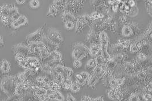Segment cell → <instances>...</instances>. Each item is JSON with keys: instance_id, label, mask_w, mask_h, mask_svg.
<instances>
[{"instance_id": "1", "label": "cell", "mask_w": 152, "mask_h": 101, "mask_svg": "<svg viewBox=\"0 0 152 101\" xmlns=\"http://www.w3.org/2000/svg\"><path fill=\"white\" fill-rule=\"evenodd\" d=\"M99 39L100 42V48L102 55L108 60L110 59L109 55L108 53V46L109 43V39L107 34L103 31L99 34Z\"/></svg>"}, {"instance_id": "2", "label": "cell", "mask_w": 152, "mask_h": 101, "mask_svg": "<svg viewBox=\"0 0 152 101\" xmlns=\"http://www.w3.org/2000/svg\"><path fill=\"white\" fill-rule=\"evenodd\" d=\"M47 38L54 43L59 46L63 42L62 34L56 29L49 28L47 32Z\"/></svg>"}, {"instance_id": "3", "label": "cell", "mask_w": 152, "mask_h": 101, "mask_svg": "<svg viewBox=\"0 0 152 101\" xmlns=\"http://www.w3.org/2000/svg\"><path fill=\"white\" fill-rule=\"evenodd\" d=\"M42 41L43 43L45 45V46L47 48V49L49 50V51H51V52L56 50V49L59 47L58 45L54 43V42L51 41L47 38V37L46 36H42Z\"/></svg>"}, {"instance_id": "4", "label": "cell", "mask_w": 152, "mask_h": 101, "mask_svg": "<svg viewBox=\"0 0 152 101\" xmlns=\"http://www.w3.org/2000/svg\"><path fill=\"white\" fill-rule=\"evenodd\" d=\"M42 30L39 29L35 32L27 36L26 39L29 42H39V40L42 39Z\"/></svg>"}, {"instance_id": "5", "label": "cell", "mask_w": 152, "mask_h": 101, "mask_svg": "<svg viewBox=\"0 0 152 101\" xmlns=\"http://www.w3.org/2000/svg\"><path fill=\"white\" fill-rule=\"evenodd\" d=\"M28 20L27 18L25 15H21V17L18 18L16 21H14L11 23V25L14 28H17L22 25H27Z\"/></svg>"}, {"instance_id": "6", "label": "cell", "mask_w": 152, "mask_h": 101, "mask_svg": "<svg viewBox=\"0 0 152 101\" xmlns=\"http://www.w3.org/2000/svg\"><path fill=\"white\" fill-rule=\"evenodd\" d=\"M14 51H16L18 54H20L22 55H26L29 53L30 50L29 49L27 46L24 44H18L16 46H14Z\"/></svg>"}, {"instance_id": "7", "label": "cell", "mask_w": 152, "mask_h": 101, "mask_svg": "<svg viewBox=\"0 0 152 101\" xmlns=\"http://www.w3.org/2000/svg\"><path fill=\"white\" fill-rule=\"evenodd\" d=\"M89 50H90V54L92 57H98V56H99L100 55H99L100 53L102 55L101 52L100 46L97 45V44H95V43L92 44L91 45V46H90Z\"/></svg>"}, {"instance_id": "8", "label": "cell", "mask_w": 152, "mask_h": 101, "mask_svg": "<svg viewBox=\"0 0 152 101\" xmlns=\"http://www.w3.org/2000/svg\"><path fill=\"white\" fill-rule=\"evenodd\" d=\"M62 18L64 22H74L76 18L75 16L73 15V14L72 13L71 11L66 10L64 11L62 14Z\"/></svg>"}, {"instance_id": "9", "label": "cell", "mask_w": 152, "mask_h": 101, "mask_svg": "<svg viewBox=\"0 0 152 101\" xmlns=\"http://www.w3.org/2000/svg\"><path fill=\"white\" fill-rule=\"evenodd\" d=\"M48 98L50 100H53V101H64V97L63 95L59 91H56L52 94H50V95H49Z\"/></svg>"}, {"instance_id": "10", "label": "cell", "mask_w": 152, "mask_h": 101, "mask_svg": "<svg viewBox=\"0 0 152 101\" xmlns=\"http://www.w3.org/2000/svg\"><path fill=\"white\" fill-rule=\"evenodd\" d=\"M72 58L74 59V60H81V59L85 58L87 55L84 53L83 52L79 50V49L74 48L72 53Z\"/></svg>"}, {"instance_id": "11", "label": "cell", "mask_w": 152, "mask_h": 101, "mask_svg": "<svg viewBox=\"0 0 152 101\" xmlns=\"http://www.w3.org/2000/svg\"><path fill=\"white\" fill-rule=\"evenodd\" d=\"M100 79V77L98 75L92 73V75L90 76L89 79L87 81V84L90 87L93 88L95 86V85L97 84V83Z\"/></svg>"}, {"instance_id": "12", "label": "cell", "mask_w": 152, "mask_h": 101, "mask_svg": "<svg viewBox=\"0 0 152 101\" xmlns=\"http://www.w3.org/2000/svg\"><path fill=\"white\" fill-rule=\"evenodd\" d=\"M74 48L78 49L87 55L90 54V50L87 46L82 43H77L74 45Z\"/></svg>"}, {"instance_id": "13", "label": "cell", "mask_w": 152, "mask_h": 101, "mask_svg": "<svg viewBox=\"0 0 152 101\" xmlns=\"http://www.w3.org/2000/svg\"><path fill=\"white\" fill-rule=\"evenodd\" d=\"M0 67L2 72H4V73L8 72L10 68L9 62L7 61L6 60H3V61L1 63V65H0Z\"/></svg>"}, {"instance_id": "14", "label": "cell", "mask_w": 152, "mask_h": 101, "mask_svg": "<svg viewBox=\"0 0 152 101\" xmlns=\"http://www.w3.org/2000/svg\"><path fill=\"white\" fill-rule=\"evenodd\" d=\"M86 25H87V23L83 20L82 18L78 19L76 21V32L79 33Z\"/></svg>"}, {"instance_id": "15", "label": "cell", "mask_w": 152, "mask_h": 101, "mask_svg": "<svg viewBox=\"0 0 152 101\" xmlns=\"http://www.w3.org/2000/svg\"><path fill=\"white\" fill-rule=\"evenodd\" d=\"M121 33L123 36L127 37L132 35V34L133 33V31L129 25H125L123 27L122 29Z\"/></svg>"}, {"instance_id": "16", "label": "cell", "mask_w": 152, "mask_h": 101, "mask_svg": "<svg viewBox=\"0 0 152 101\" xmlns=\"http://www.w3.org/2000/svg\"><path fill=\"white\" fill-rule=\"evenodd\" d=\"M63 1H54L53 3V5L58 10H62L66 8V2Z\"/></svg>"}, {"instance_id": "17", "label": "cell", "mask_w": 152, "mask_h": 101, "mask_svg": "<svg viewBox=\"0 0 152 101\" xmlns=\"http://www.w3.org/2000/svg\"><path fill=\"white\" fill-rule=\"evenodd\" d=\"M96 65L99 66H102L104 65H106L107 62V60L103 56V55H99L96 57L95 59Z\"/></svg>"}, {"instance_id": "18", "label": "cell", "mask_w": 152, "mask_h": 101, "mask_svg": "<svg viewBox=\"0 0 152 101\" xmlns=\"http://www.w3.org/2000/svg\"><path fill=\"white\" fill-rule=\"evenodd\" d=\"M58 9L56 8L53 5H51L50 6V8H49V13L47 14V16L48 17L50 16L51 17H55L56 15V14H58Z\"/></svg>"}, {"instance_id": "19", "label": "cell", "mask_w": 152, "mask_h": 101, "mask_svg": "<svg viewBox=\"0 0 152 101\" xmlns=\"http://www.w3.org/2000/svg\"><path fill=\"white\" fill-rule=\"evenodd\" d=\"M65 81L64 76L62 74H57L55 76V81H56L57 83L59 85H62Z\"/></svg>"}, {"instance_id": "20", "label": "cell", "mask_w": 152, "mask_h": 101, "mask_svg": "<svg viewBox=\"0 0 152 101\" xmlns=\"http://www.w3.org/2000/svg\"><path fill=\"white\" fill-rule=\"evenodd\" d=\"M124 55L123 54H121V53H119V54H117L116 55L113 56L112 58H111L110 57V59L115 61L116 62H121L123 59H124Z\"/></svg>"}, {"instance_id": "21", "label": "cell", "mask_w": 152, "mask_h": 101, "mask_svg": "<svg viewBox=\"0 0 152 101\" xmlns=\"http://www.w3.org/2000/svg\"><path fill=\"white\" fill-rule=\"evenodd\" d=\"M116 65L117 63L115 61L111 59L108 60L106 63V66L107 69H112L116 66Z\"/></svg>"}, {"instance_id": "22", "label": "cell", "mask_w": 152, "mask_h": 101, "mask_svg": "<svg viewBox=\"0 0 152 101\" xmlns=\"http://www.w3.org/2000/svg\"><path fill=\"white\" fill-rule=\"evenodd\" d=\"M61 88V85L59 84L58 83H57L56 81H53V84L51 85V86L50 87V90L52 92H55L56 91H58V89H60Z\"/></svg>"}, {"instance_id": "23", "label": "cell", "mask_w": 152, "mask_h": 101, "mask_svg": "<svg viewBox=\"0 0 152 101\" xmlns=\"http://www.w3.org/2000/svg\"><path fill=\"white\" fill-rule=\"evenodd\" d=\"M70 89H71L72 92H73L74 93H78V92H79V90L81 89L79 85L75 83H72L70 85Z\"/></svg>"}, {"instance_id": "24", "label": "cell", "mask_w": 152, "mask_h": 101, "mask_svg": "<svg viewBox=\"0 0 152 101\" xmlns=\"http://www.w3.org/2000/svg\"><path fill=\"white\" fill-rule=\"evenodd\" d=\"M36 94L38 96H40V97L45 96V95L47 94V90L43 88H38L36 89Z\"/></svg>"}, {"instance_id": "25", "label": "cell", "mask_w": 152, "mask_h": 101, "mask_svg": "<svg viewBox=\"0 0 152 101\" xmlns=\"http://www.w3.org/2000/svg\"><path fill=\"white\" fill-rule=\"evenodd\" d=\"M40 5V2L38 0H32L30 2V6L33 8H39Z\"/></svg>"}, {"instance_id": "26", "label": "cell", "mask_w": 152, "mask_h": 101, "mask_svg": "<svg viewBox=\"0 0 152 101\" xmlns=\"http://www.w3.org/2000/svg\"><path fill=\"white\" fill-rule=\"evenodd\" d=\"M64 67L62 65H57L56 66L55 68H54V69H55V72H56V74H62L63 75V72H64Z\"/></svg>"}, {"instance_id": "27", "label": "cell", "mask_w": 152, "mask_h": 101, "mask_svg": "<svg viewBox=\"0 0 152 101\" xmlns=\"http://www.w3.org/2000/svg\"><path fill=\"white\" fill-rule=\"evenodd\" d=\"M87 67L88 68L95 67L96 66V63L95 61V59H91L88 61L87 63Z\"/></svg>"}, {"instance_id": "28", "label": "cell", "mask_w": 152, "mask_h": 101, "mask_svg": "<svg viewBox=\"0 0 152 101\" xmlns=\"http://www.w3.org/2000/svg\"><path fill=\"white\" fill-rule=\"evenodd\" d=\"M64 27L67 30H72L75 27V25L72 22H66L64 23Z\"/></svg>"}, {"instance_id": "29", "label": "cell", "mask_w": 152, "mask_h": 101, "mask_svg": "<svg viewBox=\"0 0 152 101\" xmlns=\"http://www.w3.org/2000/svg\"><path fill=\"white\" fill-rule=\"evenodd\" d=\"M1 22L3 23L4 25H8L11 22L10 19L9 17H1Z\"/></svg>"}, {"instance_id": "30", "label": "cell", "mask_w": 152, "mask_h": 101, "mask_svg": "<svg viewBox=\"0 0 152 101\" xmlns=\"http://www.w3.org/2000/svg\"><path fill=\"white\" fill-rule=\"evenodd\" d=\"M80 74L82 77V79L87 82L90 78V74L87 72H81Z\"/></svg>"}, {"instance_id": "31", "label": "cell", "mask_w": 152, "mask_h": 101, "mask_svg": "<svg viewBox=\"0 0 152 101\" xmlns=\"http://www.w3.org/2000/svg\"><path fill=\"white\" fill-rule=\"evenodd\" d=\"M17 13H18V10L17 7H16V6L10 7V16L9 17H11V16L17 14Z\"/></svg>"}, {"instance_id": "32", "label": "cell", "mask_w": 152, "mask_h": 101, "mask_svg": "<svg viewBox=\"0 0 152 101\" xmlns=\"http://www.w3.org/2000/svg\"><path fill=\"white\" fill-rule=\"evenodd\" d=\"M137 75L139 78L141 79H144L146 77V73L143 70H140L137 72Z\"/></svg>"}, {"instance_id": "33", "label": "cell", "mask_w": 152, "mask_h": 101, "mask_svg": "<svg viewBox=\"0 0 152 101\" xmlns=\"http://www.w3.org/2000/svg\"><path fill=\"white\" fill-rule=\"evenodd\" d=\"M73 66L74 67L76 68H81L82 66V63L81 62V60H74V62L73 63Z\"/></svg>"}, {"instance_id": "34", "label": "cell", "mask_w": 152, "mask_h": 101, "mask_svg": "<svg viewBox=\"0 0 152 101\" xmlns=\"http://www.w3.org/2000/svg\"><path fill=\"white\" fill-rule=\"evenodd\" d=\"M138 51V48H137L136 44L132 43V44L131 45V46H130V51H131L132 53H137Z\"/></svg>"}, {"instance_id": "35", "label": "cell", "mask_w": 152, "mask_h": 101, "mask_svg": "<svg viewBox=\"0 0 152 101\" xmlns=\"http://www.w3.org/2000/svg\"><path fill=\"white\" fill-rule=\"evenodd\" d=\"M20 17H21V14H20L19 13H17V14H14V15H13L9 17H10L11 22H14V21L17 20Z\"/></svg>"}, {"instance_id": "36", "label": "cell", "mask_w": 152, "mask_h": 101, "mask_svg": "<svg viewBox=\"0 0 152 101\" xmlns=\"http://www.w3.org/2000/svg\"><path fill=\"white\" fill-rule=\"evenodd\" d=\"M71 84V83H69V82H67V81H64V82L62 84V88H64V89H66V90L70 89Z\"/></svg>"}, {"instance_id": "37", "label": "cell", "mask_w": 152, "mask_h": 101, "mask_svg": "<svg viewBox=\"0 0 152 101\" xmlns=\"http://www.w3.org/2000/svg\"><path fill=\"white\" fill-rule=\"evenodd\" d=\"M119 1H115V3L112 5V10H113V11L116 12L117 9L118 8V5H119Z\"/></svg>"}, {"instance_id": "38", "label": "cell", "mask_w": 152, "mask_h": 101, "mask_svg": "<svg viewBox=\"0 0 152 101\" xmlns=\"http://www.w3.org/2000/svg\"><path fill=\"white\" fill-rule=\"evenodd\" d=\"M109 84H110V85H111V86H112V87H113V88L116 87L117 86V85L116 80L115 79H111L109 80Z\"/></svg>"}, {"instance_id": "39", "label": "cell", "mask_w": 152, "mask_h": 101, "mask_svg": "<svg viewBox=\"0 0 152 101\" xmlns=\"http://www.w3.org/2000/svg\"><path fill=\"white\" fill-rule=\"evenodd\" d=\"M66 101H76V98L72 95L71 94H68L67 98H66Z\"/></svg>"}, {"instance_id": "40", "label": "cell", "mask_w": 152, "mask_h": 101, "mask_svg": "<svg viewBox=\"0 0 152 101\" xmlns=\"http://www.w3.org/2000/svg\"><path fill=\"white\" fill-rule=\"evenodd\" d=\"M138 58L141 61H145L146 59V57L145 56V54H143V53H140L138 55Z\"/></svg>"}, {"instance_id": "41", "label": "cell", "mask_w": 152, "mask_h": 101, "mask_svg": "<svg viewBox=\"0 0 152 101\" xmlns=\"http://www.w3.org/2000/svg\"><path fill=\"white\" fill-rule=\"evenodd\" d=\"M90 17L92 18V20H96L98 19V12H94L92 13Z\"/></svg>"}, {"instance_id": "42", "label": "cell", "mask_w": 152, "mask_h": 101, "mask_svg": "<svg viewBox=\"0 0 152 101\" xmlns=\"http://www.w3.org/2000/svg\"><path fill=\"white\" fill-rule=\"evenodd\" d=\"M129 6L131 7V8H133L135 6H136V2L134 1L133 0H131L129 1L128 2Z\"/></svg>"}, {"instance_id": "43", "label": "cell", "mask_w": 152, "mask_h": 101, "mask_svg": "<svg viewBox=\"0 0 152 101\" xmlns=\"http://www.w3.org/2000/svg\"><path fill=\"white\" fill-rule=\"evenodd\" d=\"M116 80V83L117 86H120V85L123 84V83H124V80L121 79H117Z\"/></svg>"}, {"instance_id": "44", "label": "cell", "mask_w": 152, "mask_h": 101, "mask_svg": "<svg viewBox=\"0 0 152 101\" xmlns=\"http://www.w3.org/2000/svg\"><path fill=\"white\" fill-rule=\"evenodd\" d=\"M19 79H21L22 80H25L26 79V76L25 73H22L19 75Z\"/></svg>"}, {"instance_id": "45", "label": "cell", "mask_w": 152, "mask_h": 101, "mask_svg": "<svg viewBox=\"0 0 152 101\" xmlns=\"http://www.w3.org/2000/svg\"><path fill=\"white\" fill-rule=\"evenodd\" d=\"M144 98H145V99L146 100L151 99V98H152V95H151V94H149V93L145 94V95H144Z\"/></svg>"}, {"instance_id": "46", "label": "cell", "mask_w": 152, "mask_h": 101, "mask_svg": "<svg viewBox=\"0 0 152 101\" xmlns=\"http://www.w3.org/2000/svg\"><path fill=\"white\" fill-rule=\"evenodd\" d=\"M136 45V46H137V48H138V49L139 50V49H142L143 48V43H141V42H138L137 43V45Z\"/></svg>"}, {"instance_id": "47", "label": "cell", "mask_w": 152, "mask_h": 101, "mask_svg": "<svg viewBox=\"0 0 152 101\" xmlns=\"http://www.w3.org/2000/svg\"><path fill=\"white\" fill-rule=\"evenodd\" d=\"M36 81L39 83H44V79L42 77H38L36 78Z\"/></svg>"}, {"instance_id": "48", "label": "cell", "mask_w": 152, "mask_h": 101, "mask_svg": "<svg viewBox=\"0 0 152 101\" xmlns=\"http://www.w3.org/2000/svg\"><path fill=\"white\" fill-rule=\"evenodd\" d=\"M83 100H84V101H92L91 98H90V97H88V96H86V97H84L83 98Z\"/></svg>"}, {"instance_id": "49", "label": "cell", "mask_w": 152, "mask_h": 101, "mask_svg": "<svg viewBox=\"0 0 152 101\" xmlns=\"http://www.w3.org/2000/svg\"><path fill=\"white\" fill-rule=\"evenodd\" d=\"M138 97H137L136 96H133V97H131V101H138Z\"/></svg>"}, {"instance_id": "50", "label": "cell", "mask_w": 152, "mask_h": 101, "mask_svg": "<svg viewBox=\"0 0 152 101\" xmlns=\"http://www.w3.org/2000/svg\"><path fill=\"white\" fill-rule=\"evenodd\" d=\"M17 3L19 4V5H22V4H24L25 2V0H22V1H19V0H17L16 1Z\"/></svg>"}, {"instance_id": "51", "label": "cell", "mask_w": 152, "mask_h": 101, "mask_svg": "<svg viewBox=\"0 0 152 101\" xmlns=\"http://www.w3.org/2000/svg\"><path fill=\"white\" fill-rule=\"evenodd\" d=\"M91 101H103V98L101 97H98L97 98H95Z\"/></svg>"}, {"instance_id": "52", "label": "cell", "mask_w": 152, "mask_h": 101, "mask_svg": "<svg viewBox=\"0 0 152 101\" xmlns=\"http://www.w3.org/2000/svg\"><path fill=\"white\" fill-rule=\"evenodd\" d=\"M4 45V40L1 36H0V46H2Z\"/></svg>"}, {"instance_id": "53", "label": "cell", "mask_w": 152, "mask_h": 101, "mask_svg": "<svg viewBox=\"0 0 152 101\" xmlns=\"http://www.w3.org/2000/svg\"><path fill=\"white\" fill-rule=\"evenodd\" d=\"M104 18V14L102 13H98V18Z\"/></svg>"}, {"instance_id": "54", "label": "cell", "mask_w": 152, "mask_h": 101, "mask_svg": "<svg viewBox=\"0 0 152 101\" xmlns=\"http://www.w3.org/2000/svg\"><path fill=\"white\" fill-rule=\"evenodd\" d=\"M146 101H152V98H151V99H149V100H146Z\"/></svg>"}, {"instance_id": "55", "label": "cell", "mask_w": 152, "mask_h": 101, "mask_svg": "<svg viewBox=\"0 0 152 101\" xmlns=\"http://www.w3.org/2000/svg\"><path fill=\"white\" fill-rule=\"evenodd\" d=\"M1 73H2V72H1V67H0V75H1Z\"/></svg>"}, {"instance_id": "56", "label": "cell", "mask_w": 152, "mask_h": 101, "mask_svg": "<svg viewBox=\"0 0 152 101\" xmlns=\"http://www.w3.org/2000/svg\"><path fill=\"white\" fill-rule=\"evenodd\" d=\"M81 101H84V100H83V99H82V100H81Z\"/></svg>"}]
</instances>
